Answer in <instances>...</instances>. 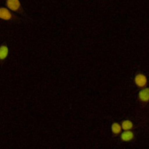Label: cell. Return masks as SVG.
Here are the masks:
<instances>
[{
    "label": "cell",
    "mask_w": 149,
    "mask_h": 149,
    "mask_svg": "<svg viewBox=\"0 0 149 149\" xmlns=\"http://www.w3.org/2000/svg\"><path fill=\"white\" fill-rule=\"evenodd\" d=\"M134 138V133L133 132L129 130H125L120 136V139L124 141H129L133 140Z\"/></svg>",
    "instance_id": "5b68a950"
},
{
    "label": "cell",
    "mask_w": 149,
    "mask_h": 149,
    "mask_svg": "<svg viewBox=\"0 0 149 149\" xmlns=\"http://www.w3.org/2000/svg\"><path fill=\"white\" fill-rule=\"evenodd\" d=\"M9 54L8 47L6 45H2L0 47V60H3L6 58Z\"/></svg>",
    "instance_id": "8992f818"
},
{
    "label": "cell",
    "mask_w": 149,
    "mask_h": 149,
    "mask_svg": "<svg viewBox=\"0 0 149 149\" xmlns=\"http://www.w3.org/2000/svg\"><path fill=\"white\" fill-rule=\"evenodd\" d=\"M134 83L139 87H144L147 85V79L146 76L142 73H139L134 77Z\"/></svg>",
    "instance_id": "7a4b0ae2"
},
{
    "label": "cell",
    "mask_w": 149,
    "mask_h": 149,
    "mask_svg": "<svg viewBox=\"0 0 149 149\" xmlns=\"http://www.w3.org/2000/svg\"><path fill=\"white\" fill-rule=\"evenodd\" d=\"M139 98L140 101L147 102L149 101V88H145L142 89L139 93Z\"/></svg>",
    "instance_id": "277c9868"
},
{
    "label": "cell",
    "mask_w": 149,
    "mask_h": 149,
    "mask_svg": "<svg viewBox=\"0 0 149 149\" xmlns=\"http://www.w3.org/2000/svg\"><path fill=\"white\" fill-rule=\"evenodd\" d=\"M133 123L129 120H125L122 122L121 127L124 130H129L133 128Z\"/></svg>",
    "instance_id": "52a82bcc"
},
{
    "label": "cell",
    "mask_w": 149,
    "mask_h": 149,
    "mask_svg": "<svg viewBox=\"0 0 149 149\" xmlns=\"http://www.w3.org/2000/svg\"><path fill=\"white\" fill-rule=\"evenodd\" d=\"M13 17V15L11 12L6 8L1 7L0 8V19L9 20Z\"/></svg>",
    "instance_id": "3957f363"
},
{
    "label": "cell",
    "mask_w": 149,
    "mask_h": 149,
    "mask_svg": "<svg viewBox=\"0 0 149 149\" xmlns=\"http://www.w3.org/2000/svg\"><path fill=\"white\" fill-rule=\"evenodd\" d=\"M122 130V127L118 123H113L111 126V131L115 135L119 134Z\"/></svg>",
    "instance_id": "ba28073f"
},
{
    "label": "cell",
    "mask_w": 149,
    "mask_h": 149,
    "mask_svg": "<svg viewBox=\"0 0 149 149\" xmlns=\"http://www.w3.org/2000/svg\"><path fill=\"white\" fill-rule=\"evenodd\" d=\"M6 5L8 9L15 12H20L22 6L19 0H6Z\"/></svg>",
    "instance_id": "6da1fadb"
}]
</instances>
